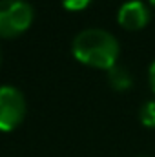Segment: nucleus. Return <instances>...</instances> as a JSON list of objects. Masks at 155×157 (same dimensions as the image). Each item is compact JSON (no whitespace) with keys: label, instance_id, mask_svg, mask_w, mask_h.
Segmentation results:
<instances>
[{"label":"nucleus","instance_id":"1a4fd4ad","mask_svg":"<svg viewBox=\"0 0 155 157\" xmlns=\"http://www.w3.org/2000/svg\"><path fill=\"white\" fill-rule=\"evenodd\" d=\"M150 4H152V6H155V0H150Z\"/></svg>","mask_w":155,"mask_h":157},{"label":"nucleus","instance_id":"f03ea898","mask_svg":"<svg viewBox=\"0 0 155 157\" xmlns=\"http://www.w3.org/2000/svg\"><path fill=\"white\" fill-rule=\"evenodd\" d=\"M33 22V7L26 0H0V37L24 33Z\"/></svg>","mask_w":155,"mask_h":157},{"label":"nucleus","instance_id":"423d86ee","mask_svg":"<svg viewBox=\"0 0 155 157\" xmlns=\"http://www.w3.org/2000/svg\"><path fill=\"white\" fill-rule=\"evenodd\" d=\"M139 117L141 122L148 128H155V99H150L146 102H142L141 110H139Z\"/></svg>","mask_w":155,"mask_h":157},{"label":"nucleus","instance_id":"39448f33","mask_svg":"<svg viewBox=\"0 0 155 157\" xmlns=\"http://www.w3.org/2000/svg\"><path fill=\"white\" fill-rule=\"evenodd\" d=\"M108 82H110L112 88L122 91V90H128L133 84V77H131L128 68H124L120 64H115V66H112L108 70Z\"/></svg>","mask_w":155,"mask_h":157},{"label":"nucleus","instance_id":"0eeeda50","mask_svg":"<svg viewBox=\"0 0 155 157\" xmlns=\"http://www.w3.org/2000/svg\"><path fill=\"white\" fill-rule=\"evenodd\" d=\"M89 2H91V0H62V6H64L66 9H70V11H80V9H84Z\"/></svg>","mask_w":155,"mask_h":157},{"label":"nucleus","instance_id":"7ed1b4c3","mask_svg":"<svg viewBox=\"0 0 155 157\" xmlns=\"http://www.w3.org/2000/svg\"><path fill=\"white\" fill-rule=\"evenodd\" d=\"M26 115V99L24 93L11 86H0V132L15 130Z\"/></svg>","mask_w":155,"mask_h":157},{"label":"nucleus","instance_id":"9d476101","mask_svg":"<svg viewBox=\"0 0 155 157\" xmlns=\"http://www.w3.org/2000/svg\"><path fill=\"white\" fill-rule=\"evenodd\" d=\"M137 157H148V155H137Z\"/></svg>","mask_w":155,"mask_h":157},{"label":"nucleus","instance_id":"6e6552de","mask_svg":"<svg viewBox=\"0 0 155 157\" xmlns=\"http://www.w3.org/2000/svg\"><path fill=\"white\" fill-rule=\"evenodd\" d=\"M148 75H150V86H152V90L155 91V60L152 62V66H150Z\"/></svg>","mask_w":155,"mask_h":157},{"label":"nucleus","instance_id":"f257e3e1","mask_svg":"<svg viewBox=\"0 0 155 157\" xmlns=\"http://www.w3.org/2000/svg\"><path fill=\"white\" fill-rule=\"evenodd\" d=\"M71 51L77 60L88 66L110 70L117 64L119 40L102 28H86L75 35Z\"/></svg>","mask_w":155,"mask_h":157},{"label":"nucleus","instance_id":"20e7f679","mask_svg":"<svg viewBox=\"0 0 155 157\" xmlns=\"http://www.w3.org/2000/svg\"><path fill=\"white\" fill-rule=\"evenodd\" d=\"M119 24L126 29H139L144 28L150 20V9L142 0H128L119 7L117 13Z\"/></svg>","mask_w":155,"mask_h":157}]
</instances>
